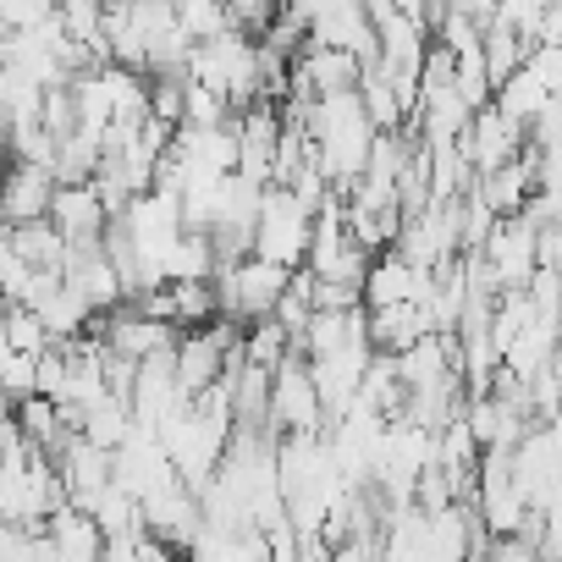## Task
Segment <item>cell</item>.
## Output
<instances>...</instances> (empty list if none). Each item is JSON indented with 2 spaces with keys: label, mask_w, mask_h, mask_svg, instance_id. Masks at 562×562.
<instances>
[{
  "label": "cell",
  "mask_w": 562,
  "mask_h": 562,
  "mask_svg": "<svg viewBox=\"0 0 562 562\" xmlns=\"http://www.w3.org/2000/svg\"><path fill=\"white\" fill-rule=\"evenodd\" d=\"M188 83H204L215 100H226L232 111H248L265 100V56H259V40L243 34V29H226L204 45H193V61H188Z\"/></svg>",
  "instance_id": "obj_1"
},
{
  "label": "cell",
  "mask_w": 562,
  "mask_h": 562,
  "mask_svg": "<svg viewBox=\"0 0 562 562\" xmlns=\"http://www.w3.org/2000/svg\"><path fill=\"white\" fill-rule=\"evenodd\" d=\"M315 215H321V210H315L299 188H265L259 215H254V243H248V254L299 270V265L310 259V243H315Z\"/></svg>",
  "instance_id": "obj_2"
},
{
  "label": "cell",
  "mask_w": 562,
  "mask_h": 562,
  "mask_svg": "<svg viewBox=\"0 0 562 562\" xmlns=\"http://www.w3.org/2000/svg\"><path fill=\"white\" fill-rule=\"evenodd\" d=\"M293 288V270L288 265H270L259 254H243L232 265L215 270V299H221V321L232 326H254V321H270L281 310V299H288Z\"/></svg>",
  "instance_id": "obj_3"
},
{
  "label": "cell",
  "mask_w": 562,
  "mask_h": 562,
  "mask_svg": "<svg viewBox=\"0 0 562 562\" xmlns=\"http://www.w3.org/2000/svg\"><path fill=\"white\" fill-rule=\"evenodd\" d=\"M288 18L304 23L310 45L342 50L364 67L381 56V40H375V23L364 12V0H288Z\"/></svg>",
  "instance_id": "obj_4"
},
{
  "label": "cell",
  "mask_w": 562,
  "mask_h": 562,
  "mask_svg": "<svg viewBox=\"0 0 562 562\" xmlns=\"http://www.w3.org/2000/svg\"><path fill=\"white\" fill-rule=\"evenodd\" d=\"M270 414L281 430H293V436H310L326 414L321 403V386H315V370L304 359H281L270 370Z\"/></svg>",
  "instance_id": "obj_5"
},
{
  "label": "cell",
  "mask_w": 562,
  "mask_h": 562,
  "mask_svg": "<svg viewBox=\"0 0 562 562\" xmlns=\"http://www.w3.org/2000/svg\"><path fill=\"white\" fill-rule=\"evenodd\" d=\"M50 221L61 226L67 248H94L111 232V204L94 182H61L50 199Z\"/></svg>",
  "instance_id": "obj_6"
},
{
  "label": "cell",
  "mask_w": 562,
  "mask_h": 562,
  "mask_svg": "<svg viewBox=\"0 0 562 562\" xmlns=\"http://www.w3.org/2000/svg\"><path fill=\"white\" fill-rule=\"evenodd\" d=\"M56 171L50 166H29V160H12L7 177H0V221L7 226H29V221H45L50 215V199H56Z\"/></svg>",
  "instance_id": "obj_7"
},
{
  "label": "cell",
  "mask_w": 562,
  "mask_h": 562,
  "mask_svg": "<svg viewBox=\"0 0 562 562\" xmlns=\"http://www.w3.org/2000/svg\"><path fill=\"white\" fill-rule=\"evenodd\" d=\"M61 276H67V288H72L94 315H111V310L127 299V288H122V276H116V265H111L105 243H94V248H72Z\"/></svg>",
  "instance_id": "obj_8"
},
{
  "label": "cell",
  "mask_w": 562,
  "mask_h": 562,
  "mask_svg": "<svg viewBox=\"0 0 562 562\" xmlns=\"http://www.w3.org/2000/svg\"><path fill=\"white\" fill-rule=\"evenodd\" d=\"M12 237H18V254H23V265L29 270H67V237H61V226L45 215V221H29V226H12Z\"/></svg>",
  "instance_id": "obj_9"
},
{
  "label": "cell",
  "mask_w": 562,
  "mask_h": 562,
  "mask_svg": "<svg viewBox=\"0 0 562 562\" xmlns=\"http://www.w3.org/2000/svg\"><path fill=\"white\" fill-rule=\"evenodd\" d=\"M171 7H177V29H182L193 45H204V40H215V34L232 29L226 0H171Z\"/></svg>",
  "instance_id": "obj_10"
},
{
  "label": "cell",
  "mask_w": 562,
  "mask_h": 562,
  "mask_svg": "<svg viewBox=\"0 0 562 562\" xmlns=\"http://www.w3.org/2000/svg\"><path fill=\"white\" fill-rule=\"evenodd\" d=\"M56 18V0H0V34H23Z\"/></svg>",
  "instance_id": "obj_11"
}]
</instances>
